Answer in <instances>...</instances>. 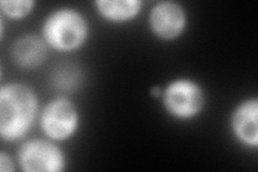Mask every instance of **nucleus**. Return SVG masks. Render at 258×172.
Masks as SVG:
<instances>
[{
  "label": "nucleus",
  "instance_id": "7",
  "mask_svg": "<svg viewBox=\"0 0 258 172\" xmlns=\"http://www.w3.org/2000/svg\"><path fill=\"white\" fill-rule=\"evenodd\" d=\"M229 128L233 139L243 147L257 150L258 147V99L248 97L232 109Z\"/></svg>",
  "mask_w": 258,
  "mask_h": 172
},
{
  "label": "nucleus",
  "instance_id": "5",
  "mask_svg": "<svg viewBox=\"0 0 258 172\" xmlns=\"http://www.w3.org/2000/svg\"><path fill=\"white\" fill-rule=\"evenodd\" d=\"M16 159L23 172H62L68 165L59 143L46 137L23 140Z\"/></svg>",
  "mask_w": 258,
  "mask_h": 172
},
{
  "label": "nucleus",
  "instance_id": "9",
  "mask_svg": "<svg viewBox=\"0 0 258 172\" xmlns=\"http://www.w3.org/2000/svg\"><path fill=\"white\" fill-rule=\"evenodd\" d=\"M93 5L103 21L111 24H126L140 15L144 3L142 0H96Z\"/></svg>",
  "mask_w": 258,
  "mask_h": 172
},
{
  "label": "nucleus",
  "instance_id": "12",
  "mask_svg": "<svg viewBox=\"0 0 258 172\" xmlns=\"http://www.w3.org/2000/svg\"><path fill=\"white\" fill-rule=\"evenodd\" d=\"M161 91H163V87H160V86H154V87H152V89H151V95L153 96V97H156V98H158V97H160V95H161Z\"/></svg>",
  "mask_w": 258,
  "mask_h": 172
},
{
  "label": "nucleus",
  "instance_id": "4",
  "mask_svg": "<svg viewBox=\"0 0 258 172\" xmlns=\"http://www.w3.org/2000/svg\"><path fill=\"white\" fill-rule=\"evenodd\" d=\"M38 121L44 137L62 143L77 135L81 117L74 101L67 97L59 96L44 104Z\"/></svg>",
  "mask_w": 258,
  "mask_h": 172
},
{
  "label": "nucleus",
  "instance_id": "1",
  "mask_svg": "<svg viewBox=\"0 0 258 172\" xmlns=\"http://www.w3.org/2000/svg\"><path fill=\"white\" fill-rule=\"evenodd\" d=\"M40 104L36 92L21 82L0 87V137L4 142L24 140L39 120Z\"/></svg>",
  "mask_w": 258,
  "mask_h": 172
},
{
  "label": "nucleus",
  "instance_id": "11",
  "mask_svg": "<svg viewBox=\"0 0 258 172\" xmlns=\"http://www.w3.org/2000/svg\"><path fill=\"white\" fill-rule=\"evenodd\" d=\"M16 170L15 163L12 158L6 152L0 153V171L2 172H14Z\"/></svg>",
  "mask_w": 258,
  "mask_h": 172
},
{
  "label": "nucleus",
  "instance_id": "6",
  "mask_svg": "<svg viewBox=\"0 0 258 172\" xmlns=\"http://www.w3.org/2000/svg\"><path fill=\"white\" fill-rule=\"evenodd\" d=\"M152 35L161 41L179 39L187 28L188 15L182 4L174 0H161L153 6L148 15Z\"/></svg>",
  "mask_w": 258,
  "mask_h": 172
},
{
  "label": "nucleus",
  "instance_id": "3",
  "mask_svg": "<svg viewBox=\"0 0 258 172\" xmlns=\"http://www.w3.org/2000/svg\"><path fill=\"white\" fill-rule=\"evenodd\" d=\"M165 112L176 121H190L199 117L206 105V92L198 81L176 78L163 87L160 95Z\"/></svg>",
  "mask_w": 258,
  "mask_h": 172
},
{
  "label": "nucleus",
  "instance_id": "10",
  "mask_svg": "<svg viewBox=\"0 0 258 172\" xmlns=\"http://www.w3.org/2000/svg\"><path fill=\"white\" fill-rule=\"evenodd\" d=\"M35 7L36 2L34 0H2L0 2L2 16H6L13 21L26 19L34 11Z\"/></svg>",
  "mask_w": 258,
  "mask_h": 172
},
{
  "label": "nucleus",
  "instance_id": "8",
  "mask_svg": "<svg viewBox=\"0 0 258 172\" xmlns=\"http://www.w3.org/2000/svg\"><path fill=\"white\" fill-rule=\"evenodd\" d=\"M48 46L40 35L27 34L16 39L11 47L13 62L22 69L34 70L47 59Z\"/></svg>",
  "mask_w": 258,
  "mask_h": 172
},
{
  "label": "nucleus",
  "instance_id": "2",
  "mask_svg": "<svg viewBox=\"0 0 258 172\" xmlns=\"http://www.w3.org/2000/svg\"><path fill=\"white\" fill-rule=\"evenodd\" d=\"M91 34L86 16L76 8L60 7L48 13L41 25L40 36L54 51L69 53L80 50Z\"/></svg>",
  "mask_w": 258,
  "mask_h": 172
}]
</instances>
